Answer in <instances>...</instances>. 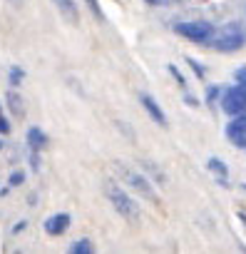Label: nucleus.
I'll list each match as a JSON object with an SVG mask.
<instances>
[{
  "mask_svg": "<svg viewBox=\"0 0 246 254\" xmlns=\"http://www.w3.org/2000/svg\"><path fill=\"white\" fill-rule=\"evenodd\" d=\"M226 137L234 147L246 150V112L231 117V122L226 125Z\"/></svg>",
  "mask_w": 246,
  "mask_h": 254,
  "instance_id": "nucleus-5",
  "label": "nucleus"
},
{
  "mask_svg": "<svg viewBox=\"0 0 246 254\" xmlns=\"http://www.w3.org/2000/svg\"><path fill=\"white\" fill-rule=\"evenodd\" d=\"M85 3L90 5V10H92V13H95V15H97L99 20L104 18V15H102V8H99V3H97V0H85Z\"/></svg>",
  "mask_w": 246,
  "mask_h": 254,
  "instance_id": "nucleus-16",
  "label": "nucleus"
},
{
  "mask_svg": "<svg viewBox=\"0 0 246 254\" xmlns=\"http://www.w3.org/2000/svg\"><path fill=\"white\" fill-rule=\"evenodd\" d=\"M70 222H72V217H70V214L57 212V214H52V217H48V219H45V232H48V234H52V237H60V234L70 227Z\"/></svg>",
  "mask_w": 246,
  "mask_h": 254,
  "instance_id": "nucleus-8",
  "label": "nucleus"
},
{
  "mask_svg": "<svg viewBox=\"0 0 246 254\" xmlns=\"http://www.w3.org/2000/svg\"><path fill=\"white\" fill-rule=\"evenodd\" d=\"M5 100H8V105H10V110H13V115H15V117H23V115H25L23 97H20L18 92H10V90H8V97H5Z\"/></svg>",
  "mask_w": 246,
  "mask_h": 254,
  "instance_id": "nucleus-12",
  "label": "nucleus"
},
{
  "mask_svg": "<svg viewBox=\"0 0 246 254\" xmlns=\"http://www.w3.org/2000/svg\"><path fill=\"white\" fill-rule=\"evenodd\" d=\"M234 77H236V82H239V85H241V87L246 90V67L236 70V75H234Z\"/></svg>",
  "mask_w": 246,
  "mask_h": 254,
  "instance_id": "nucleus-17",
  "label": "nucleus"
},
{
  "mask_svg": "<svg viewBox=\"0 0 246 254\" xmlns=\"http://www.w3.org/2000/svg\"><path fill=\"white\" fill-rule=\"evenodd\" d=\"M140 102H142V107H145V112H147V115H149V117H152V120H154L157 125H162V127L167 125V115L162 112V107L157 105V100H154L152 95H147V92H142V95H140Z\"/></svg>",
  "mask_w": 246,
  "mask_h": 254,
  "instance_id": "nucleus-7",
  "label": "nucleus"
},
{
  "mask_svg": "<svg viewBox=\"0 0 246 254\" xmlns=\"http://www.w3.org/2000/svg\"><path fill=\"white\" fill-rule=\"evenodd\" d=\"M70 252L72 254H92L95 252V244L90 239H77L75 244H70Z\"/></svg>",
  "mask_w": 246,
  "mask_h": 254,
  "instance_id": "nucleus-13",
  "label": "nucleus"
},
{
  "mask_svg": "<svg viewBox=\"0 0 246 254\" xmlns=\"http://www.w3.org/2000/svg\"><path fill=\"white\" fill-rule=\"evenodd\" d=\"M174 33H177V35H182V38H187V40H192V43H197V45H206V43H211V40H214V35H216L214 25H211V23H206V20L177 23V25H174Z\"/></svg>",
  "mask_w": 246,
  "mask_h": 254,
  "instance_id": "nucleus-3",
  "label": "nucleus"
},
{
  "mask_svg": "<svg viewBox=\"0 0 246 254\" xmlns=\"http://www.w3.org/2000/svg\"><path fill=\"white\" fill-rule=\"evenodd\" d=\"M0 147H3V142H0Z\"/></svg>",
  "mask_w": 246,
  "mask_h": 254,
  "instance_id": "nucleus-22",
  "label": "nucleus"
},
{
  "mask_svg": "<svg viewBox=\"0 0 246 254\" xmlns=\"http://www.w3.org/2000/svg\"><path fill=\"white\" fill-rule=\"evenodd\" d=\"M23 182H25V172H20V170L13 172V175L8 177V185H10V187H20Z\"/></svg>",
  "mask_w": 246,
  "mask_h": 254,
  "instance_id": "nucleus-15",
  "label": "nucleus"
},
{
  "mask_svg": "<svg viewBox=\"0 0 246 254\" xmlns=\"http://www.w3.org/2000/svg\"><path fill=\"white\" fill-rule=\"evenodd\" d=\"M187 63H189V65L194 67V72H197L199 77H204V67H201V65H197V60H187Z\"/></svg>",
  "mask_w": 246,
  "mask_h": 254,
  "instance_id": "nucleus-19",
  "label": "nucleus"
},
{
  "mask_svg": "<svg viewBox=\"0 0 246 254\" xmlns=\"http://www.w3.org/2000/svg\"><path fill=\"white\" fill-rule=\"evenodd\" d=\"M104 194H107L109 204L114 207V212H117L122 219H127V222H137V219H140V207H137V202H135L125 190H119L114 182H107V185H104Z\"/></svg>",
  "mask_w": 246,
  "mask_h": 254,
  "instance_id": "nucleus-1",
  "label": "nucleus"
},
{
  "mask_svg": "<svg viewBox=\"0 0 246 254\" xmlns=\"http://www.w3.org/2000/svg\"><path fill=\"white\" fill-rule=\"evenodd\" d=\"M50 3L60 10V15L70 23V25H80V10L75 0H50Z\"/></svg>",
  "mask_w": 246,
  "mask_h": 254,
  "instance_id": "nucleus-9",
  "label": "nucleus"
},
{
  "mask_svg": "<svg viewBox=\"0 0 246 254\" xmlns=\"http://www.w3.org/2000/svg\"><path fill=\"white\" fill-rule=\"evenodd\" d=\"M221 110L226 115H244L246 112V90L236 82L234 87L221 90Z\"/></svg>",
  "mask_w": 246,
  "mask_h": 254,
  "instance_id": "nucleus-4",
  "label": "nucleus"
},
{
  "mask_svg": "<svg viewBox=\"0 0 246 254\" xmlns=\"http://www.w3.org/2000/svg\"><path fill=\"white\" fill-rule=\"evenodd\" d=\"M13 3H15V5H20V3H23V0H13Z\"/></svg>",
  "mask_w": 246,
  "mask_h": 254,
  "instance_id": "nucleus-21",
  "label": "nucleus"
},
{
  "mask_svg": "<svg viewBox=\"0 0 246 254\" xmlns=\"http://www.w3.org/2000/svg\"><path fill=\"white\" fill-rule=\"evenodd\" d=\"M0 115H3V110H0Z\"/></svg>",
  "mask_w": 246,
  "mask_h": 254,
  "instance_id": "nucleus-23",
  "label": "nucleus"
},
{
  "mask_svg": "<svg viewBox=\"0 0 246 254\" xmlns=\"http://www.w3.org/2000/svg\"><path fill=\"white\" fill-rule=\"evenodd\" d=\"M119 170H122V175H125V180L142 194V197H149L152 202H159V197H157V192H154V187L147 182V177H142L140 172H135V170H127V167H122L119 165Z\"/></svg>",
  "mask_w": 246,
  "mask_h": 254,
  "instance_id": "nucleus-6",
  "label": "nucleus"
},
{
  "mask_svg": "<svg viewBox=\"0 0 246 254\" xmlns=\"http://www.w3.org/2000/svg\"><path fill=\"white\" fill-rule=\"evenodd\" d=\"M23 77H25V72H23L20 67H10V85H13V87L23 85Z\"/></svg>",
  "mask_w": 246,
  "mask_h": 254,
  "instance_id": "nucleus-14",
  "label": "nucleus"
},
{
  "mask_svg": "<svg viewBox=\"0 0 246 254\" xmlns=\"http://www.w3.org/2000/svg\"><path fill=\"white\" fill-rule=\"evenodd\" d=\"M206 167L219 177V182H221V185H229V182H226V180H229V170H226V165H224L219 157H211V160L206 162Z\"/></svg>",
  "mask_w": 246,
  "mask_h": 254,
  "instance_id": "nucleus-11",
  "label": "nucleus"
},
{
  "mask_svg": "<svg viewBox=\"0 0 246 254\" xmlns=\"http://www.w3.org/2000/svg\"><path fill=\"white\" fill-rule=\"evenodd\" d=\"M48 135L40 130V127H30L28 130V147H30V152H40V150H45L48 147Z\"/></svg>",
  "mask_w": 246,
  "mask_h": 254,
  "instance_id": "nucleus-10",
  "label": "nucleus"
},
{
  "mask_svg": "<svg viewBox=\"0 0 246 254\" xmlns=\"http://www.w3.org/2000/svg\"><path fill=\"white\" fill-rule=\"evenodd\" d=\"M10 132V122L5 120V115H0V135H8Z\"/></svg>",
  "mask_w": 246,
  "mask_h": 254,
  "instance_id": "nucleus-18",
  "label": "nucleus"
},
{
  "mask_svg": "<svg viewBox=\"0 0 246 254\" xmlns=\"http://www.w3.org/2000/svg\"><path fill=\"white\" fill-rule=\"evenodd\" d=\"M145 3H149V5H164L167 0H145Z\"/></svg>",
  "mask_w": 246,
  "mask_h": 254,
  "instance_id": "nucleus-20",
  "label": "nucleus"
},
{
  "mask_svg": "<svg viewBox=\"0 0 246 254\" xmlns=\"http://www.w3.org/2000/svg\"><path fill=\"white\" fill-rule=\"evenodd\" d=\"M244 43H246V33L241 30V25L239 23H229L214 35L211 48L219 50V53H236V50L244 48Z\"/></svg>",
  "mask_w": 246,
  "mask_h": 254,
  "instance_id": "nucleus-2",
  "label": "nucleus"
}]
</instances>
